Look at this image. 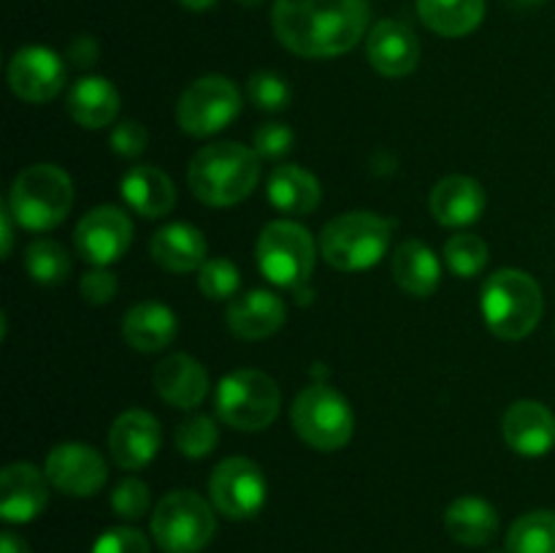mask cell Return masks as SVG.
<instances>
[{
    "label": "cell",
    "mask_w": 555,
    "mask_h": 553,
    "mask_svg": "<svg viewBox=\"0 0 555 553\" xmlns=\"http://www.w3.org/2000/svg\"><path fill=\"white\" fill-rule=\"evenodd\" d=\"M271 25L285 49L323 60L350 52L369 27L366 0H274Z\"/></svg>",
    "instance_id": "cell-1"
},
{
    "label": "cell",
    "mask_w": 555,
    "mask_h": 553,
    "mask_svg": "<svg viewBox=\"0 0 555 553\" xmlns=\"http://www.w3.org/2000/svg\"><path fill=\"white\" fill-rule=\"evenodd\" d=\"M260 179V157L238 141H217L195 152L188 184L206 206H233L247 198Z\"/></svg>",
    "instance_id": "cell-2"
},
{
    "label": "cell",
    "mask_w": 555,
    "mask_h": 553,
    "mask_svg": "<svg viewBox=\"0 0 555 553\" xmlns=\"http://www.w3.org/2000/svg\"><path fill=\"white\" fill-rule=\"evenodd\" d=\"M480 307L491 334L504 342H518L537 329L545 312V298L529 271L499 269L482 285Z\"/></svg>",
    "instance_id": "cell-3"
},
{
    "label": "cell",
    "mask_w": 555,
    "mask_h": 553,
    "mask_svg": "<svg viewBox=\"0 0 555 553\" xmlns=\"http://www.w3.org/2000/svg\"><path fill=\"white\" fill-rule=\"evenodd\" d=\"M5 204L27 231H52L74 206V182L54 163H36L16 173Z\"/></svg>",
    "instance_id": "cell-4"
},
{
    "label": "cell",
    "mask_w": 555,
    "mask_h": 553,
    "mask_svg": "<svg viewBox=\"0 0 555 553\" xmlns=\"http://www.w3.org/2000/svg\"><path fill=\"white\" fill-rule=\"evenodd\" d=\"M393 222L374 211H347L334 217L320 233V253L334 269L363 271L388 253Z\"/></svg>",
    "instance_id": "cell-5"
},
{
    "label": "cell",
    "mask_w": 555,
    "mask_h": 553,
    "mask_svg": "<svg viewBox=\"0 0 555 553\" xmlns=\"http://www.w3.org/2000/svg\"><path fill=\"white\" fill-rule=\"evenodd\" d=\"M280 385L260 369H236L225 374L215 394L217 417L238 432L269 428L280 415Z\"/></svg>",
    "instance_id": "cell-6"
},
{
    "label": "cell",
    "mask_w": 555,
    "mask_h": 553,
    "mask_svg": "<svg viewBox=\"0 0 555 553\" xmlns=\"http://www.w3.org/2000/svg\"><path fill=\"white\" fill-rule=\"evenodd\" d=\"M215 535V504L195 491L166 493L152 510V540L163 553H201Z\"/></svg>",
    "instance_id": "cell-7"
},
{
    "label": "cell",
    "mask_w": 555,
    "mask_h": 553,
    "mask_svg": "<svg viewBox=\"0 0 555 553\" xmlns=\"http://www.w3.org/2000/svg\"><path fill=\"white\" fill-rule=\"evenodd\" d=\"M291 421L298 437L314 450L334 453L352 439L356 415L345 396L325 383H314L296 396Z\"/></svg>",
    "instance_id": "cell-8"
},
{
    "label": "cell",
    "mask_w": 555,
    "mask_h": 553,
    "mask_svg": "<svg viewBox=\"0 0 555 553\" xmlns=\"http://www.w3.org/2000/svg\"><path fill=\"white\" fill-rule=\"evenodd\" d=\"M255 255L260 274L271 285L298 287L312 276L318 249L307 228L293 220H274L260 231Z\"/></svg>",
    "instance_id": "cell-9"
},
{
    "label": "cell",
    "mask_w": 555,
    "mask_h": 553,
    "mask_svg": "<svg viewBox=\"0 0 555 553\" xmlns=\"http://www.w3.org/2000/svg\"><path fill=\"white\" fill-rule=\"evenodd\" d=\"M242 112L238 87L228 76L209 74L195 79L177 103V119L184 133L215 136L233 123Z\"/></svg>",
    "instance_id": "cell-10"
},
{
    "label": "cell",
    "mask_w": 555,
    "mask_h": 553,
    "mask_svg": "<svg viewBox=\"0 0 555 553\" xmlns=\"http://www.w3.org/2000/svg\"><path fill=\"white\" fill-rule=\"evenodd\" d=\"M266 475L255 461L244 455H231L220 461L209 477V499L220 515L228 520H249L263 510Z\"/></svg>",
    "instance_id": "cell-11"
},
{
    "label": "cell",
    "mask_w": 555,
    "mask_h": 553,
    "mask_svg": "<svg viewBox=\"0 0 555 553\" xmlns=\"http://www.w3.org/2000/svg\"><path fill=\"white\" fill-rule=\"evenodd\" d=\"M133 242V222L119 206H95L74 231L76 253L92 266H112L128 253Z\"/></svg>",
    "instance_id": "cell-12"
},
{
    "label": "cell",
    "mask_w": 555,
    "mask_h": 553,
    "mask_svg": "<svg viewBox=\"0 0 555 553\" xmlns=\"http://www.w3.org/2000/svg\"><path fill=\"white\" fill-rule=\"evenodd\" d=\"M43 472L60 493L76 499L95 497L106 486V461L85 442H60L49 450Z\"/></svg>",
    "instance_id": "cell-13"
},
{
    "label": "cell",
    "mask_w": 555,
    "mask_h": 553,
    "mask_svg": "<svg viewBox=\"0 0 555 553\" xmlns=\"http://www.w3.org/2000/svg\"><path fill=\"white\" fill-rule=\"evenodd\" d=\"M9 85L25 103H47L63 92L65 63L47 47H25L11 57Z\"/></svg>",
    "instance_id": "cell-14"
},
{
    "label": "cell",
    "mask_w": 555,
    "mask_h": 553,
    "mask_svg": "<svg viewBox=\"0 0 555 553\" xmlns=\"http://www.w3.org/2000/svg\"><path fill=\"white\" fill-rule=\"evenodd\" d=\"M108 455L119 470H144L152 464L163 445V428L146 410H128L108 428Z\"/></svg>",
    "instance_id": "cell-15"
},
{
    "label": "cell",
    "mask_w": 555,
    "mask_h": 553,
    "mask_svg": "<svg viewBox=\"0 0 555 553\" xmlns=\"http://www.w3.org/2000/svg\"><path fill=\"white\" fill-rule=\"evenodd\" d=\"M49 504V477L36 464L16 461L0 472V515L9 524H30Z\"/></svg>",
    "instance_id": "cell-16"
},
{
    "label": "cell",
    "mask_w": 555,
    "mask_h": 553,
    "mask_svg": "<svg viewBox=\"0 0 555 553\" xmlns=\"http://www.w3.org/2000/svg\"><path fill=\"white\" fill-rule=\"evenodd\" d=\"M502 434L509 448L526 459H540L555 448V415L547 404L520 399L507 407L502 417Z\"/></svg>",
    "instance_id": "cell-17"
},
{
    "label": "cell",
    "mask_w": 555,
    "mask_h": 553,
    "mask_svg": "<svg viewBox=\"0 0 555 553\" xmlns=\"http://www.w3.org/2000/svg\"><path fill=\"white\" fill-rule=\"evenodd\" d=\"M366 57L377 74L388 76V79H401L417 68L421 41L404 22L383 20L369 30Z\"/></svg>",
    "instance_id": "cell-18"
},
{
    "label": "cell",
    "mask_w": 555,
    "mask_h": 553,
    "mask_svg": "<svg viewBox=\"0 0 555 553\" xmlns=\"http://www.w3.org/2000/svg\"><path fill=\"white\" fill-rule=\"evenodd\" d=\"M152 385L166 404L179 410H195L209 394V372L198 358L188 352H173L163 358L152 372Z\"/></svg>",
    "instance_id": "cell-19"
},
{
    "label": "cell",
    "mask_w": 555,
    "mask_h": 553,
    "mask_svg": "<svg viewBox=\"0 0 555 553\" xmlns=\"http://www.w3.org/2000/svg\"><path fill=\"white\" fill-rule=\"evenodd\" d=\"M428 209H431L434 220L448 228L472 226L486 211V190L477 179L450 173L434 184L431 195H428Z\"/></svg>",
    "instance_id": "cell-20"
},
{
    "label": "cell",
    "mask_w": 555,
    "mask_h": 553,
    "mask_svg": "<svg viewBox=\"0 0 555 553\" xmlns=\"http://www.w3.org/2000/svg\"><path fill=\"white\" fill-rule=\"evenodd\" d=\"M228 329L238 336V339H266L274 336L276 331L285 325L287 307L276 293L271 291H249L244 296L233 298L228 307Z\"/></svg>",
    "instance_id": "cell-21"
},
{
    "label": "cell",
    "mask_w": 555,
    "mask_h": 553,
    "mask_svg": "<svg viewBox=\"0 0 555 553\" xmlns=\"http://www.w3.org/2000/svg\"><path fill=\"white\" fill-rule=\"evenodd\" d=\"M177 312L160 301H139L125 312L122 336L133 350L160 352L177 339Z\"/></svg>",
    "instance_id": "cell-22"
},
{
    "label": "cell",
    "mask_w": 555,
    "mask_h": 553,
    "mask_svg": "<svg viewBox=\"0 0 555 553\" xmlns=\"http://www.w3.org/2000/svg\"><path fill=\"white\" fill-rule=\"evenodd\" d=\"M206 239L190 222H171L163 226L155 236L150 239V255L160 269L188 274V271L201 269L206 263Z\"/></svg>",
    "instance_id": "cell-23"
},
{
    "label": "cell",
    "mask_w": 555,
    "mask_h": 553,
    "mask_svg": "<svg viewBox=\"0 0 555 553\" xmlns=\"http://www.w3.org/2000/svg\"><path fill=\"white\" fill-rule=\"evenodd\" d=\"M125 204L141 217H166L177 204V188L171 177L157 166L130 168L119 184Z\"/></svg>",
    "instance_id": "cell-24"
},
{
    "label": "cell",
    "mask_w": 555,
    "mask_h": 553,
    "mask_svg": "<svg viewBox=\"0 0 555 553\" xmlns=\"http://www.w3.org/2000/svg\"><path fill=\"white\" fill-rule=\"evenodd\" d=\"M65 108H68L70 119L81 128H106L119 114V92L103 76H85L68 90Z\"/></svg>",
    "instance_id": "cell-25"
},
{
    "label": "cell",
    "mask_w": 555,
    "mask_h": 553,
    "mask_svg": "<svg viewBox=\"0 0 555 553\" xmlns=\"http://www.w3.org/2000/svg\"><path fill=\"white\" fill-rule=\"evenodd\" d=\"M390 271H393L396 285L404 293L415 298L431 296L442 280V266L434 249L428 244L410 239L396 247L393 260H390Z\"/></svg>",
    "instance_id": "cell-26"
},
{
    "label": "cell",
    "mask_w": 555,
    "mask_h": 553,
    "mask_svg": "<svg viewBox=\"0 0 555 553\" xmlns=\"http://www.w3.org/2000/svg\"><path fill=\"white\" fill-rule=\"evenodd\" d=\"M444 529L466 548H482L496 537L499 513L480 497H459L444 510Z\"/></svg>",
    "instance_id": "cell-27"
},
{
    "label": "cell",
    "mask_w": 555,
    "mask_h": 553,
    "mask_svg": "<svg viewBox=\"0 0 555 553\" xmlns=\"http://www.w3.org/2000/svg\"><path fill=\"white\" fill-rule=\"evenodd\" d=\"M269 201L285 215H312L320 204V182L301 166H280L269 177Z\"/></svg>",
    "instance_id": "cell-28"
},
{
    "label": "cell",
    "mask_w": 555,
    "mask_h": 553,
    "mask_svg": "<svg viewBox=\"0 0 555 553\" xmlns=\"http://www.w3.org/2000/svg\"><path fill=\"white\" fill-rule=\"evenodd\" d=\"M417 16L437 36L461 38L482 25L486 0H417Z\"/></svg>",
    "instance_id": "cell-29"
},
{
    "label": "cell",
    "mask_w": 555,
    "mask_h": 553,
    "mask_svg": "<svg viewBox=\"0 0 555 553\" xmlns=\"http://www.w3.org/2000/svg\"><path fill=\"white\" fill-rule=\"evenodd\" d=\"M507 553H555V513L553 510H531L520 515L507 531L504 542Z\"/></svg>",
    "instance_id": "cell-30"
},
{
    "label": "cell",
    "mask_w": 555,
    "mask_h": 553,
    "mask_svg": "<svg viewBox=\"0 0 555 553\" xmlns=\"http://www.w3.org/2000/svg\"><path fill=\"white\" fill-rule=\"evenodd\" d=\"M25 269L36 285H60L70 274V255L65 253L63 244L52 242V239H36L25 249Z\"/></svg>",
    "instance_id": "cell-31"
},
{
    "label": "cell",
    "mask_w": 555,
    "mask_h": 553,
    "mask_svg": "<svg viewBox=\"0 0 555 553\" xmlns=\"http://www.w3.org/2000/svg\"><path fill=\"white\" fill-rule=\"evenodd\" d=\"M488 258H491L488 244L477 233H453L444 244V263L461 280H472V276L482 274Z\"/></svg>",
    "instance_id": "cell-32"
},
{
    "label": "cell",
    "mask_w": 555,
    "mask_h": 553,
    "mask_svg": "<svg viewBox=\"0 0 555 553\" xmlns=\"http://www.w3.org/2000/svg\"><path fill=\"white\" fill-rule=\"evenodd\" d=\"M173 439H177V450L184 459H206L220 442V428H217L215 417L195 412L179 423Z\"/></svg>",
    "instance_id": "cell-33"
},
{
    "label": "cell",
    "mask_w": 555,
    "mask_h": 553,
    "mask_svg": "<svg viewBox=\"0 0 555 553\" xmlns=\"http://www.w3.org/2000/svg\"><path fill=\"white\" fill-rule=\"evenodd\" d=\"M242 285V274L228 258H209L198 269V287L211 301H225L233 298Z\"/></svg>",
    "instance_id": "cell-34"
},
{
    "label": "cell",
    "mask_w": 555,
    "mask_h": 553,
    "mask_svg": "<svg viewBox=\"0 0 555 553\" xmlns=\"http://www.w3.org/2000/svg\"><path fill=\"white\" fill-rule=\"evenodd\" d=\"M247 95L263 112H282V108L291 106L293 90L285 76L274 74V70H258V74L249 76Z\"/></svg>",
    "instance_id": "cell-35"
},
{
    "label": "cell",
    "mask_w": 555,
    "mask_h": 553,
    "mask_svg": "<svg viewBox=\"0 0 555 553\" xmlns=\"http://www.w3.org/2000/svg\"><path fill=\"white\" fill-rule=\"evenodd\" d=\"M150 486L139 477H125L112 491V510L125 520H139L150 513Z\"/></svg>",
    "instance_id": "cell-36"
},
{
    "label": "cell",
    "mask_w": 555,
    "mask_h": 553,
    "mask_svg": "<svg viewBox=\"0 0 555 553\" xmlns=\"http://www.w3.org/2000/svg\"><path fill=\"white\" fill-rule=\"evenodd\" d=\"M293 144H296V136L282 123H266L253 133V150L266 160H280V157L291 155Z\"/></svg>",
    "instance_id": "cell-37"
},
{
    "label": "cell",
    "mask_w": 555,
    "mask_h": 553,
    "mask_svg": "<svg viewBox=\"0 0 555 553\" xmlns=\"http://www.w3.org/2000/svg\"><path fill=\"white\" fill-rule=\"evenodd\" d=\"M92 553H152L150 540L133 526H112L92 545Z\"/></svg>",
    "instance_id": "cell-38"
},
{
    "label": "cell",
    "mask_w": 555,
    "mask_h": 553,
    "mask_svg": "<svg viewBox=\"0 0 555 553\" xmlns=\"http://www.w3.org/2000/svg\"><path fill=\"white\" fill-rule=\"evenodd\" d=\"M108 144H112V150L119 157L133 160V157L144 155L146 144H150V133H146V128L139 119H125V123L114 125L112 136H108Z\"/></svg>",
    "instance_id": "cell-39"
},
{
    "label": "cell",
    "mask_w": 555,
    "mask_h": 553,
    "mask_svg": "<svg viewBox=\"0 0 555 553\" xmlns=\"http://www.w3.org/2000/svg\"><path fill=\"white\" fill-rule=\"evenodd\" d=\"M119 291V282L106 266H95L92 271H87L79 282V293L87 304H95V307H103V304L114 301Z\"/></svg>",
    "instance_id": "cell-40"
},
{
    "label": "cell",
    "mask_w": 555,
    "mask_h": 553,
    "mask_svg": "<svg viewBox=\"0 0 555 553\" xmlns=\"http://www.w3.org/2000/svg\"><path fill=\"white\" fill-rule=\"evenodd\" d=\"M98 57H101V47H98V41L92 36H76L74 41H70L68 47L70 65L85 70V68H92V65L98 63Z\"/></svg>",
    "instance_id": "cell-41"
},
{
    "label": "cell",
    "mask_w": 555,
    "mask_h": 553,
    "mask_svg": "<svg viewBox=\"0 0 555 553\" xmlns=\"http://www.w3.org/2000/svg\"><path fill=\"white\" fill-rule=\"evenodd\" d=\"M14 226H20V222L11 215L9 204H3L0 206V253H3V258H11V249H14Z\"/></svg>",
    "instance_id": "cell-42"
},
{
    "label": "cell",
    "mask_w": 555,
    "mask_h": 553,
    "mask_svg": "<svg viewBox=\"0 0 555 553\" xmlns=\"http://www.w3.org/2000/svg\"><path fill=\"white\" fill-rule=\"evenodd\" d=\"M0 553H30V545L14 531H3L0 535Z\"/></svg>",
    "instance_id": "cell-43"
},
{
    "label": "cell",
    "mask_w": 555,
    "mask_h": 553,
    "mask_svg": "<svg viewBox=\"0 0 555 553\" xmlns=\"http://www.w3.org/2000/svg\"><path fill=\"white\" fill-rule=\"evenodd\" d=\"M188 11H209L217 0H179Z\"/></svg>",
    "instance_id": "cell-44"
},
{
    "label": "cell",
    "mask_w": 555,
    "mask_h": 553,
    "mask_svg": "<svg viewBox=\"0 0 555 553\" xmlns=\"http://www.w3.org/2000/svg\"><path fill=\"white\" fill-rule=\"evenodd\" d=\"M515 3H518V5H529V9H534V5L547 3V0H515Z\"/></svg>",
    "instance_id": "cell-45"
},
{
    "label": "cell",
    "mask_w": 555,
    "mask_h": 553,
    "mask_svg": "<svg viewBox=\"0 0 555 553\" xmlns=\"http://www.w3.org/2000/svg\"><path fill=\"white\" fill-rule=\"evenodd\" d=\"M238 3L249 5V9H253V5H260V3H263V0H238Z\"/></svg>",
    "instance_id": "cell-46"
}]
</instances>
